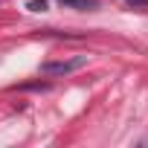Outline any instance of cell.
Segmentation results:
<instances>
[{"label": "cell", "instance_id": "6da1fadb", "mask_svg": "<svg viewBox=\"0 0 148 148\" xmlns=\"http://www.w3.org/2000/svg\"><path fill=\"white\" fill-rule=\"evenodd\" d=\"M87 64V55H76V58H64V61H44L41 73L44 76H67V73H76Z\"/></svg>", "mask_w": 148, "mask_h": 148}, {"label": "cell", "instance_id": "7a4b0ae2", "mask_svg": "<svg viewBox=\"0 0 148 148\" xmlns=\"http://www.w3.org/2000/svg\"><path fill=\"white\" fill-rule=\"evenodd\" d=\"M61 6H70V9H79V12H93V9H99V3L96 0H58Z\"/></svg>", "mask_w": 148, "mask_h": 148}, {"label": "cell", "instance_id": "3957f363", "mask_svg": "<svg viewBox=\"0 0 148 148\" xmlns=\"http://www.w3.org/2000/svg\"><path fill=\"white\" fill-rule=\"evenodd\" d=\"M26 6H29V12H44L47 9V0H29Z\"/></svg>", "mask_w": 148, "mask_h": 148}, {"label": "cell", "instance_id": "277c9868", "mask_svg": "<svg viewBox=\"0 0 148 148\" xmlns=\"http://www.w3.org/2000/svg\"><path fill=\"white\" fill-rule=\"evenodd\" d=\"M131 6H148V0H128Z\"/></svg>", "mask_w": 148, "mask_h": 148}]
</instances>
